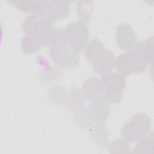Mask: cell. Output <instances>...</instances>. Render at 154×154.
<instances>
[{"mask_svg": "<svg viewBox=\"0 0 154 154\" xmlns=\"http://www.w3.org/2000/svg\"><path fill=\"white\" fill-rule=\"evenodd\" d=\"M110 108L105 102H90L89 106L75 112L74 120L81 127H87L99 123H104L108 119Z\"/></svg>", "mask_w": 154, "mask_h": 154, "instance_id": "obj_1", "label": "cell"}, {"mask_svg": "<svg viewBox=\"0 0 154 154\" xmlns=\"http://www.w3.org/2000/svg\"><path fill=\"white\" fill-rule=\"evenodd\" d=\"M150 117L143 112H138L122 127L121 134L128 142L138 141L150 132Z\"/></svg>", "mask_w": 154, "mask_h": 154, "instance_id": "obj_2", "label": "cell"}, {"mask_svg": "<svg viewBox=\"0 0 154 154\" xmlns=\"http://www.w3.org/2000/svg\"><path fill=\"white\" fill-rule=\"evenodd\" d=\"M101 81L105 90V102L119 103L122 99V92L126 84L125 76L119 72H109L102 76Z\"/></svg>", "mask_w": 154, "mask_h": 154, "instance_id": "obj_3", "label": "cell"}, {"mask_svg": "<svg viewBox=\"0 0 154 154\" xmlns=\"http://www.w3.org/2000/svg\"><path fill=\"white\" fill-rule=\"evenodd\" d=\"M67 45L79 52L88 42L90 31L86 23L78 20L69 23L64 29Z\"/></svg>", "mask_w": 154, "mask_h": 154, "instance_id": "obj_4", "label": "cell"}, {"mask_svg": "<svg viewBox=\"0 0 154 154\" xmlns=\"http://www.w3.org/2000/svg\"><path fill=\"white\" fill-rule=\"evenodd\" d=\"M70 11V2L69 1H40L38 6L32 14L56 20L67 17Z\"/></svg>", "mask_w": 154, "mask_h": 154, "instance_id": "obj_5", "label": "cell"}, {"mask_svg": "<svg viewBox=\"0 0 154 154\" xmlns=\"http://www.w3.org/2000/svg\"><path fill=\"white\" fill-rule=\"evenodd\" d=\"M50 56L53 62L64 69H73L79 63V52L67 44L59 45L50 48Z\"/></svg>", "mask_w": 154, "mask_h": 154, "instance_id": "obj_6", "label": "cell"}, {"mask_svg": "<svg viewBox=\"0 0 154 154\" xmlns=\"http://www.w3.org/2000/svg\"><path fill=\"white\" fill-rule=\"evenodd\" d=\"M55 20L31 14L28 16L22 23V30L25 34H30L43 38L52 28Z\"/></svg>", "mask_w": 154, "mask_h": 154, "instance_id": "obj_7", "label": "cell"}, {"mask_svg": "<svg viewBox=\"0 0 154 154\" xmlns=\"http://www.w3.org/2000/svg\"><path fill=\"white\" fill-rule=\"evenodd\" d=\"M116 41L120 48L126 51L134 49L138 43L136 34L128 23H123L117 26Z\"/></svg>", "mask_w": 154, "mask_h": 154, "instance_id": "obj_8", "label": "cell"}, {"mask_svg": "<svg viewBox=\"0 0 154 154\" xmlns=\"http://www.w3.org/2000/svg\"><path fill=\"white\" fill-rule=\"evenodd\" d=\"M82 91L90 102H105V90L101 80L91 77L83 84Z\"/></svg>", "mask_w": 154, "mask_h": 154, "instance_id": "obj_9", "label": "cell"}, {"mask_svg": "<svg viewBox=\"0 0 154 154\" xmlns=\"http://www.w3.org/2000/svg\"><path fill=\"white\" fill-rule=\"evenodd\" d=\"M125 54L129 61L132 73H141L146 70L147 65L149 64L144 54L137 45L134 49L127 51Z\"/></svg>", "mask_w": 154, "mask_h": 154, "instance_id": "obj_10", "label": "cell"}, {"mask_svg": "<svg viewBox=\"0 0 154 154\" xmlns=\"http://www.w3.org/2000/svg\"><path fill=\"white\" fill-rule=\"evenodd\" d=\"M116 57L110 51L106 50L105 53L93 64L94 72L98 74L103 75L111 71L115 67Z\"/></svg>", "mask_w": 154, "mask_h": 154, "instance_id": "obj_11", "label": "cell"}, {"mask_svg": "<svg viewBox=\"0 0 154 154\" xmlns=\"http://www.w3.org/2000/svg\"><path fill=\"white\" fill-rule=\"evenodd\" d=\"M103 44L97 38H93L87 43L84 48V55L87 61L93 64L105 52Z\"/></svg>", "mask_w": 154, "mask_h": 154, "instance_id": "obj_12", "label": "cell"}, {"mask_svg": "<svg viewBox=\"0 0 154 154\" xmlns=\"http://www.w3.org/2000/svg\"><path fill=\"white\" fill-rule=\"evenodd\" d=\"M88 133L91 140L97 146L103 147L108 141V133L104 123L94 124L88 128Z\"/></svg>", "mask_w": 154, "mask_h": 154, "instance_id": "obj_13", "label": "cell"}, {"mask_svg": "<svg viewBox=\"0 0 154 154\" xmlns=\"http://www.w3.org/2000/svg\"><path fill=\"white\" fill-rule=\"evenodd\" d=\"M42 46H43L42 38L36 35L25 34L21 41V49L26 54L35 53Z\"/></svg>", "mask_w": 154, "mask_h": 154, "instance_id": "obj_14", "label": "cell"}, {"mask_svg": "<svg viewBox=\"0 0 154 154\" xmlns=\"http://www.w3.org/2000/svg\"><path fill=\"white\" fill-rule=\"evenodd\" d=\"M85 96L82 91L79 89H75L67 96L66 107L69 111L74 112L84 107Z\"/></svg>", "mask_w": 154, "mask_h": 154, "instance_id": "obj_15", "label": "cell"}, {"mask_svg": "<svg viewBox=\"0 0 154 154\" xmlns=\"http://www.w3.org/2000/svg\"><path fill=\"white\" fill-rule=\"evenodd\" d=\"M43 46H54L66 44L64 31L61 28H52L42 38Z\"/></svg>", "mask_w": 154, "mask_h": 154, "instance_id": "obj_16", "label": "cell"}, {"mask_svg": "<svg viewBox=\"0 0 154 154\" xmlns=\"http://www.w3.org/2000/svg\"><path fill=\"white\" fill-rule=\"evenodd\" d=\"M133 153H153L154 137L152 132L137 141Z\"/></svg>", "mask_w": 154, "mask_h": 154, "instance_id": "obj_17", "label": "cell"}, {"mask_svg": "<svg viewBox=\"0 0 154 154\" xmlns=\"http://www.w3.org/2000/svg\"><path fill=\"white\" fill-rule=\"evenodd\" d=\"M93 10V2L91 1H79L76 5V13L81 20L86 22L89 21Z\"/></svg>", "mask_w": 154, "mask_h": 154, "instance_id": "obj_18", "label": "cell"}, {"mask_svg": "<svg viewBox=\"0 0 154 154\" xmlns=\"http://www.w3.org/2000/svg\"><path fill=\"white\" fill-rule=\"evenodd\" d=\"M115 67L117 72L124 76L132 73L129 61L125 53L116 57Z\"/></svg>", "mask_w": 154, "mask_h": 154, "instance_id": "obj_19", "label": "cell"}, {"mask_svg": "<svg viewBox=\"0 0 154 154\" xmlns=\"http://www.w3.org/2000/svg\"><path fill=\"white\" fill-rule=\"evenodd\" d=\"M128 141L124 138H118L112 141L108 145V152L111 153H126L129 152Z\"/></svg>", "mask_w": 154, "mask_h": 154, "instance_id": "obj_20", "label": "cell"}, {"mask_svg": "<svg viewBox=\"0 0 154 154\" xmlns=\"http://www.w3.org/2000/svg\"><path fill=\"white\" fill-rule=\"evenodd\" d=\"M137 46L144 54L149 64H152L153 58V37H149L145 41L138 43Z\"/></svg>", "mask_w": 154, "mask_h": 154, "instance_id": "obj_21", "label": "cell"}, {"mask_svg": "<svg viewBox=\"0 0 154 154\" xmlns=\"http://www.w3.org/2000/svg\"><path fill=\"white\" fill-rule=\"evenodd\" d=\"M8 2L16 7L19 10L23 12L31 11L32 13L36 10L39 5L40 1H20L11 0Z\"/></svg>", "mask_w": 154, "mask_h": 154, "instance_id": "obj_22", "label": "cell"}]
</instances>
